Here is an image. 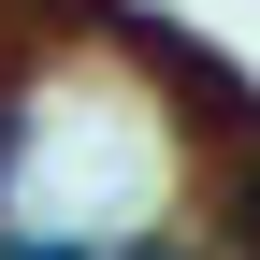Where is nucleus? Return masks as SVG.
<instances>
[{"label": "nucleus", "instance_id": "f257e3e1", "mask_svg": "<svg viewBox=\"0 0 260 260\" xmlns=\"http://www.w3.org/2000/svg\"><path fill=\"white\" fill-rule=\"evenodd\" d=\"M116 260H188V246H116Z\"/></svg>", "mask_w": 260, "mask_h": 260}]
</instances>
